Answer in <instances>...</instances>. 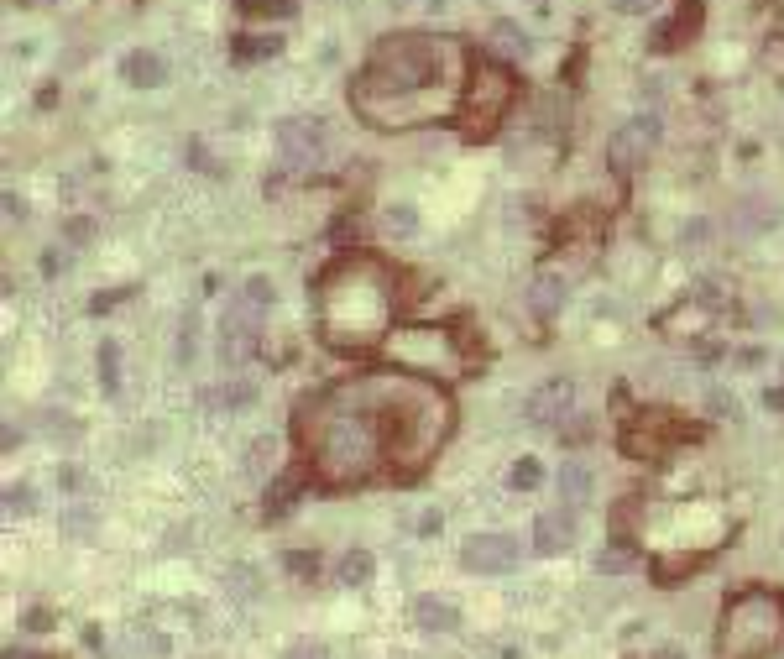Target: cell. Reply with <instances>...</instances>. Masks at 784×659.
<instances>
[{
    "label": "cell",
    "instance_id": "37",
    "mask_svg": "<svg viewBox=\"0 0 784 659\" xmlns=\"http://www.w3.org/2000/svg\"><path fill=\"white\" fill-rule=\"evenodd\" d=\"M758 361H764V351H758V346H743V351H737V367H758Z\"/></svg>",
    "mask_w": 784,
    "mask_h": 659
},
{
    "label": "cell",
    "instance_id": "38",
    "mask_svg": "<svg viewBox=\"0 0 784 659\" xmlns=\"http://www.w3.org/2000/svg\"><path fill=\"white\" fill-rule=\"evenodd\" d=\"M764 408H784V388H769L764 393Z\"/></svg>",
    "mask_w": 784,
    "mask_h": 659
},
{
    "label": "cell",
    "instance_id": "19",
    "mask_svg": "<svg viewBox=\"0 0 784 659\" xmlns=\"http://www.w3.org/2000/svg\"><path fill=\"white\" fill-rule=\"evenodd\" d=\"M230 53H236V63H257V58L283 53V37H262V32H251V37H236V42H230Z\"/></svg>",
    "mask_w": 784,
    "mask_h": 659
},
{
    "label": "cell",
    "instance_id": "9",
    "mask_svg": "<svg viewBox=\"0 0 784 659\" xmlns=\"http://www.w3.org/2000/svg\"><path fill=\"white\" fill-rule=\"evenodd\" d=\"M278 152L288 157V163H319L325 157V147H330V131L319 126V121H309V116H288V121H278Z\"/></svg>",
    "mask_w": 784,
    "mask_h": 659
},
{
    "label": "cell",
    "instance_id": "26",
    "mask_svg": "<svg viewBox=\"0 0 784 659\" xmlns=\"http://www.w3.org/2000/svg\"><path fill=\"white\" fill-rule=\"evenodd\" d=\"M246 11L251 16H298V0H246Z\"/></svg>",
    "mask_w": 784,
    "mask_h": 659
},
{
    "label": "cell",
    "instance_id": "11",
    "mask_svg": "<svg viewBox=\"0 0 784 659\" xmlns=\"http://www.w3.org/2000/svg\"><path fill=\"white\" fill-rule=\"evenodd\" d=\"M523 408H528V419H534V424L555 429V424L570 419V408H575V382L570 377H549V382H539V388L528 393Z\"/></svg>",
    "mask_w": 784,
    "mask_h": 659
},
{
    "label": "cell",
    "instance_id": "8",
    "mask_svg": "<svg viewBox=\"0 0 784 659\" xmlns=\"http://www.w3.org/2000/svg\"><path fill=\"white\" fill-rule=\"evenodd\" d=\"M460 565L471 576H507L518 565V539L513 534H471L460 544Z\"/></svg>",
    "mask_w": 784,
    "mask_h": 659
},
{
    "label": "cell",
    "instance_id": "33",
    "mask_svg": "<svg viewBox=\"0 0 784 659\" xmlns=\"http://www.w3.org/2000/svg\"><path fill=\"white\" fill-rule=\"evenodd\" d=\"M628 565H633L628 550H607L602 560H596V571H602V576H617V571H628Z\"/></svg>",
    "mask_w": 784,
    "mask_h": 659
},
{
    "label": "cell",
    "instance_id": "28",
    "mask_svg": "<svg viewBox=\"0 0 784 659\" xmlns=\"http://www.w3.org/2000/svg\"><path fill=\"white\" fill-rule=\"evenodd\" d=\"M220 403L225 408H251V403H257V388H251V382H225Z\"/></svg>",
    "mask_w": 784,
    "mask_h": 659
},
{
    "label": "cell",
    "instance_id": "39",
    "mask_svg": "<svg viewBox=\"0 0 784 659\" xmlns=\"http://www.w3.org/2000/svg\"><path fill=\"white\" fill-rule=\"evenodd\" d=\"M654 659H685V649H675V644H664V649H654Z\"/></svg>",
    "mask_w": 784,
    "mask_h": 659
},
{
    "label": "cell",
    "instance_id": "24",
    "mask_svg": "<svg viewBox=\"0 0 784 659\" xmlns=\"http://www.w3.org/2000/svg\"><path fill=\"white\" fill-rule=\"evenodd\" d=\"M539 482H544V466H539L534 456L513 461V471H507V487H513V492H534Z\"/></svg>",
    "mask_w": 784,
    "mask_h": 659
},
{
    "label": "cell",
    "instance_id": "21",
    "mask_svg": "<svg viewBox=\"0 0 784 659\" xmlns=\"http://www.w3.org/2000/svg\"><path fill=\"white\" fill-rule=\"evenodd\" d=\"M690 27H701V11H696V6H685V11L675 16V21H664V27H659V42H654V48H664V53H670V48H680V42H685V32H690Z\"/></svg>",
    "mask_w": 784,
    "mask_h": 659
},
{
    "label": "cell",
    "instance_id": "3",
    "mask_svg": "<svg viewBox=\"0 0 784 659\" xmlns=\"http://www.w3.org/2000/svg\"><path fill=\"white\" fill-rule=\"evenodd\" d=\"M455 58V48H434L424 32H392L382 37L372 58L361 68V84H356V105L372 116L377 126H392V105H408L429 79H440V63Z\"/></svg>",
    "mask_w": 784,
    "mask_h": 659
},
{
    "label": "cell",
    "instance_id": "15",
    "mask_svg": "<svg viewBox=\"0 0 784 659\" xmlns=\"http://www.w3.org/2000/svg\"><path fill=\"white\" fill-rule=\"evenodd\" d=\"M560 304H565V283L555 278V272H539V278L528 283V309H534L539 320H549Z\"/></svg>",
    "mask_w": 784,
    "mask_h": 659
},
{
    "label": "cell",
    "instance_id": "32",
    "mask_svg": "<svg viewBox=\"0 0 784 659\" xmlns=\"http://www.w3.org/2000/svg\"><path fill=\"white\" fill-rule=\"evenodd\" d=\"M272 450H278L272 440H257V445H251V461H246V471H251V476H262V471L272 466Z\"/></svg>",
    "mask_w": 784,
    "mask_h": 659
},
{
    "label": "cell",
    "instance_id": "35",
    "mask_svg": "<svg viewBox=\"0 0 784 659\" xmlns=\"http://www.w3.org/2000/svg\"><path fill=\"white\" fill-rule=\"evenodd\" d=\"M654 6H659V0H612V11H622V16H643Z\"/></svg>",
    "mask_w": 784,
    "mask_h": 659
},
{
    "label": "cell",
    "instance_id": "6",
    "mask_svg": "<svg viewBox=\"0 0 784 659\" xmlns=\"http://www.w3.org/2000/svg\"><path fill=\"white\" fill-rule=\"evenodd\" d=\"M392 356L403 361V372L419 377H455L460 372V351L445 325H413L392 335Z\"/></svg>",
    "mask_w": 784,
    "mask_h": 659
},
{
    "label": "cell",
    "instance_id": "30",
    "mask_svg": "<svg viewBox=\"0 0 784 659\" xmlns=\"http://www.w3.org/2000/svg\"><path fill=\"white\" fill-rule=\"evenodd\" d=\"M711 241V220H685L680 225V246H706Z\"/></svg>",
    "mask_w": 784,
    "mask_h": 659
},
{
    "label": "cell",
    "instance_id": "1",
    "mask_svg": "<svg viewBox=\"0 0 784 659\" xmlns=\"http://www.w3.org/2000/svg\"><path fill=\"white\" fill-rule=\"evenodd\" d=\"M293 429L330 487L419 476L450 435V398L419 372L351 377L298 403Z\"/></svg>",
    "mask_w": 784,
    "mask_h": 659
},
{
    "label": "cell",
    "instance_id": "18",
    "mask_svg": "<svg viewBox=\"0 0 784 659\" xmlns=\"http://www.w3.org/2000/svg\"><path fill=\"white\" fill-rule=\"evenodd\" d=\"M591 487H596V476H591V466L570 456V461L560 466V492L570 497V503H591Z\"/></svg>",
    "mask_w": 784,
    "mask_h": 659
},
{
    "label": "cell",
    "instance_id": "10",
    "mask_svg": "<svg viewBox=\"0 0 784 659\" xmlns=\"http://www.w3.org/2000/svg\"><path fill=\"white\" fill-rule=\"evenodd\" d=\"M251 346H257V304L241 293V299L225 309V320H220V361H225V367H236V361L251 356Z\"/></svg>",
    "mask_w": 784,
    "mask_h": 659
},
{
    "label": "cell",
    "instance_id": "22",
    "mask_svg": "<svg viewBox=\"0 0 784 659\" xmlns=\"http://www.w3.org/2000/svg\"><path fill=\"white\" fill-rule=\"evenodd\" d=\"M100 388L121 393V346L115 340H100Z\"/></svg>",
    "mask_w": 784,
    "mask_h": 659
},
{
    "label": "cell",
    "instance_id": "36",
    "mask_svg": "<svg viewBox=\"0 0 784 659\" xmlns=\"http://www.w3.org/2000/svg\"><path fill=\"white\" fill-rule=\"evenodd\" d=\"M288 659H330V654H325V644H298Z\"/></svg>",
    "mask_w": 784,
    "mask_h": 659
},
{
    "label": "cell",
    "instance_id": "5",
    "mask_svg": "<svg viewBox=\"0 0 784 659\" xmlns=\"http://www.w3.org/2000/svg\"><path fill=\"white\" fill-rule=\"evenodd\" d=\"M518 95V79H513V68H502V63H476V74L466 84V105H460V121H466V136H481V131H492L502 116H507V105H513Z\"/></svg>",
    "mask_w": 784,
    "mask_h": 659
},
{
    "label": "cell",
    "instance_id": "4",
    "mask_svg": "<svg viewBox=\"0 0 784 659\" xmlns=\"http://www.w3.org/2000/svg\"><path fill=\"white\" fill-rule=\"evenodd\" d=\"M784 644V597L774 592H743L722 612L717 659H764Z\"/></svg>",
    "mask_w": 784,
    "mask_h": 659
},
{
    "label": "cell",
    "instance_id": "16",
    "mask_svg": "<svg viewBox=\"0 0 784 659\" xmlns=\"http://www.w3.org/2000/svg\"><path fill=\"white\" fill-rule=\"evenodd\" d=\"M774 220H779V204H769L764 194H753V199L737 204V231H748V236H764Z\"/></svg>",
    "mask_w": 784,
    "mask_h": 659
},
{
    "label": "cell",
    "instance_id": "14",
    "mask_svg": "<svg viewBox=\"0 0 784 659\" xmlns=\"http://www.w3.org/2000/svg\"><path fill=\"white\" fill-rule=\"evenodd\" d=\"M413 618H419L424 633H455L460 628V612L445 597H419V602H413Z\"/></svg>",
    "mask_w": 784,
    "mask_h": 659
},
{
    "label": "cell",
    "instance_id": "17",
    "mask_svg": "<svg viewBox=\"0 0 784 659\" xmlns=\"http://www.w3.org/2000/svg\"><path fill=\"white\" fill-rule=\"evenodd\" d=\"M487 42H492L497 53H513V58L534 53V37H528V32L518 27V21H507V16H497V21H492V37H487Z\"/></svg>",
    "mask_w": 784,
    "mask_h": 659
},
{
    "label": "cell",
    "instance_id": "27",
    "mask_svg": "<svg viewBox=\"0 0 784 659\" xmlns=\"http://www.w3.org/2000/svg\"><path fill=\"white\" fill-rule=\"evenodd\" d=\"M32 508H37V492H32V487H21V482H16V487H6V513H11V518L32 513Z\"/></svg>",
    "mask_w": 784,
    "mask_h": 659
},
{
    "label": "cell",
    "instance_id": "34",
    "mask_svg": "<svg viewBox=\"0 0 784 659\" xmlns=\"http://www.w3.org/2000/svg\"><path fill=\"white\" fill-rule=\"evenodd\" d=\"M246 299L257 304V309H267V304H272V283L262 278V272H257V278H246Z\"/></svg>",
    "mask_w": 784,
    "mask_h": 659
},
{
    "label": "cell",
    "instance_id": "20",
    "mask_svg": "<svg viewBox=\"0 0 784 659\" xmlns=\"http://www.w3.org/2000/svg\"><path fill=\"white\" fill-rule=\"evenodd\" d=\"M335 571H340V581H345V586H366V581H372V571H377V560L366 555V550H345Z\"/></svg>",
    "mask_w": 784,
    "mask_h": 659
},
{
    "label": "cell",
    "instance_id": "25",
    "mask_svg": "<svg viewBox=\"0 0 784 659\" xmlns=\"http://www.w3.org/2000/svg\"><path fill=\"white\" fill-rule=\"evenodd\" d=\"M382 225H387L392 236H413V231H419V210H413V204H387Z\"/></svg>",
    "mask_w": 784,
    "mask_h": 659
},
{
    "label": "cell",
    "instance_id": "13",
    "mask_svg": "<svg viewBox=\"0 0 784 659\" xmlns=\"http://www.w3.org/2000/svg\"><path fill=\"white\" fill-rule=\"evenodd\" d=\"M575 544V518L570 513H539L534 518V550L539 555H565Z\"/></svg>",
    "mask_w": 784,
    "mask_h": 659
},
{
    "label": "cell",
    "instance_id": "29",
    "mask_svg": "<svg viewBox=\"0 0 784 659\" xmlns=\"http://www.w3.org/2000/svg\"><path fill=\"white\" fill-rule=\"evenodd\" d=\"M225 586H230V597H257V576H251L246 565H236V571L225 576Z\"/></svg>",
    "mask_w": 784,
    "mask_h": 659
},
{
    "label": "cell",
    "instance_id": "31",
    "mask_svg": "<svg viewBox=\"0 0 784 659\" xmlns=\"http://www.w3.org/2000/svg\"><path fill=\"white\" fill-rule=\"evenodd\" d=\"M63 236L74 241V246H84V241H95V220H84V215H74V220H63Z\"/></svg>",
    "mask_w": 784,
    "mask_h": 659
},
{
    "label": "cell",
    "instance_id": "23",
    "mask_svg": "<svg viewBox=\"0 0 784 659\" xmlns=\"http://www.w3.org/2000/svg\"><path fill=\"white\" fill-rule=\"evenodd\" d=\"M95 529H100V513H95V508H84V503H79V508H68V513H63V534H68V539H89Z\"/></svg>",
    "mask_w": 784,
    "mask_h": 659
},
{
    "label": "cell",
    "instance_id": "40",
    "mask_svg": "<svg viewBox=\"0 0 784 659\" xmlns=\"http://www.w3.org/2000/svg\"><path fill=\"white\" fill-rule=\"evenodd\" d=\"M429 6H434V11H445V6H450V0H429Z\"/></svg>",
    "mask_w": 784,
    "mask_h": 659
},
{
    "label": "cell",
    "instance_id": "7",
    "mask_svg": "<svg viewBox=\"0 0 784 659\" xmlns=\"http://www.w3.org/2000/svg\"><path fill=\"white\" fill-rule=\"evenodd\" d=\"M654 142H659V121L654 116H633V121H622L612 136H607V163L612 173H638L643 163L654 157Z\"/></svg>",
    "mask_w": 784,
    "mask_h": 659
},
{
    "label": "cell",
    "instance_id": "12",
    "mask_svg": "<svg viewBox=\"0 0 784 659\" xmlns=\"http://www.w3.org/2000/svg\"><path fill=\"white\" fill-rule=\"evenodd\" d=\"M121 79L131 89H163L168 84V58L152 53V48H136V53L121 58Z\"/></svg>",
    "mask_w": 784,
    "mask_h": 659
},
{
    "label": "cell",
    "instance_id": "2",
    "mask_svg": "<svg viewBox=\"0 0 784 659\" xmlns=\"http://www.w3.org/2000/svg\"><path fill=\"white\" fill-rule=\"evenodd\" d=\"M392 272L372 257L335 262L314 283V309H319V335L335 351H372L392 325Z\"/></svg>",
    "mask_w": 784,
    "mask_h": 659
}]
</instances>
